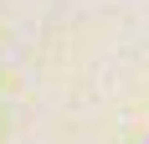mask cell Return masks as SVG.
<instances>
[]
</instances>
